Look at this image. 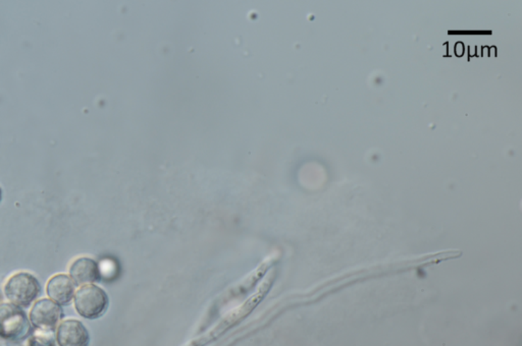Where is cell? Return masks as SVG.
<instances>
[{"mask_svg": "<svg viewBox=\"0 0 522 346\" xmlns=\"http://www.w3.org/2000/svg\"><path fill=\"white\" fill-rule=\"evenodd\" d=\"M1 196H2L1 189H0V201H1Z\"/></svg>", "mask_w": 522, "mask_h": 346, "instance_id": "30bf717a", "label": "cell"}, {"mask_svg": "<svg viewBox=\"0 0 522 346\" xmlns=\"http://www.w3.org/2000/svg\"><path fill=\"white\" fill-rule=\"evenodd\" d=\"M70 275L76 285H93L100 279V269L95 261L90 258H78L71 263Z\"/></svg>", "mask_w": 522, "mask_h": 346, "instance_id": "52a82bcc", "label": "cell"}, {"mask_svg": "<svg viewBox=\"0 0 522 346\" xmlns=\"http://www.w3.org/2000/svg\"><path fill=\"white\" fill-rule=\"evenodd\" d=\"M1 301H2V294H1V290H0V302Z\"/></svg>", "mask_w": 522, "mask_h": 346, "instance_id": "9c48e42d", "label": "cell"}, {"mask_svg": "<svg viewBox=\"0 0 522 346\" xmlns=\"http://www.w3.org/2000/svg\"><path fill=\"white\" fill-rule=\"evenodd\" d=\"M57 340L59 346H88L89 332L80 321L66 320L57 328Z\"/></svg>", "mask_w": 522, "mask_h": 346, "instance_id": "5b68a950", "label": "cell"}, {"mask_svg": "<svg viewBox=\"0 0 522 346\" xmlns=\"http://www.w3.org/2000/svg\"><path fill=\"white\" fill-rule=\"evenodd\" d=\"M28 346H54L52 332L42 331V330L37 332L30 338Z\"/></svg>", "mask_w": 522, "mask_h": 346, "instance_id": "ba28073f", "label": "cell"}, {"mask_svg": "<svg viewBox=\"0 0 522 346\" xmlns=\"http://www.w3.org/2000/svg\"><path fill=\"white\" fill-rule=\"evenodd\" d=\"M48 297L57 304H69L76 294V283L66 274H57L50 279L46 285Z\"/></svg>", "mask_w": 522, "mask_h": 346, "instance_id": "8992f818", "label": "cell"}, {"mask_svg": "<svg viewBox=\"0 0 522 346\" xmlns=\"http://www.w3.org/2000/svg\"><path fill=\"white\" fill-rule=\"evenodd\" d=\"M62 318V310L59 304L52 299H42L34 304L30 311V320L36 328L42 331L52 332Z\"/></svg>", "mask_w": 522, "mask_h": 346, "instance_id": "277c9868", "label": "cell"}, {"mask_svg": "<svg viewBox=\"0 0 522 346\" xmlns=\"http://www.w3.org/2000/svg\"><path fill=\"white\" fill-rule=\"evenodd\" d=\"M40 290L36 277L25 272L11 276L4 285V294L8 301L18 308L31 306L40 294Z\"/></svg>", "mask_w": 522, "mask_h": 346, "instance_id": "6da1fadb", "label": "cell"}, {"mask_svg": "<svg viewBox=\"0 0 522 346\" xmlns=\"http://www.w3.org/2000/svg\"><path fill=\"white\" fill-rule=\"evenodd\" d=\"M108 294L103 288L94 285L81 286L76 292L75 308L79 315L86 319L100 318L108 308Z\"/></svg>", "mask_w": 522, "mask_h": 346, "instance_id": "7a4b0ae2", "label": "cell"}, {"mask_svg": "<svg viewBox=\"0 0 522 346\" xmlns=\"http://www.w3.org/2000/svg\"><path fill=\"white\" fill-rule=\"evenodd\" d=\"M31 325L26 314L13 304H0V336L8 340H22L29 335Z\"/></svg>", "mask_w": 522, "mask_h": 346, "instance_id": "3957f363", "label": "cell"}]
</instances>
